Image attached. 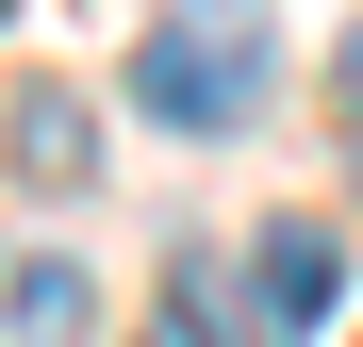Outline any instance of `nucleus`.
<instances>
[{
	"label": "nucleus",
	"mask_w": 363,
	"mask_h": 347,
	"mask_svg": "<svg viewBox=\"0 0 363 347\" xmlns=\"http://www.w3.org/2000/svg\"><path fill=\"white\" fill-rule=\"evenodd\" d=\"M281 83V50H264V0H182V17L133 50V99L165 116V133H248Z\"/></svg>",
	"instance_id": "f257e3e1"
},
{
	"label": "nucleus",
	"mask_w": 363,
	"mask_h": 347,
	"mask_svg": "<svg viewBox=\"0 0 363 347\" xmlns=\"http://www.w3.org/2000/svg\"><path fill=\"white\" fill-rule=\"evenodd\" d=\"M330 314H347V231L281 215L264 248H248V347H314Z\"/></svg>",
	"instance_id": "f03ea898"
},
{
	"label": "nucleus",
	"mask_w": 363,
	"mask_h": 347,
	"mask_svg": "<svg viewBox=\"0 0 363 347\" xmlns=\"http://www.w3.org/2000/svg\"><path fill=\"white\" fill-rule=\"evenodd\" d=\"M17 182H50V199H83V182H99V116H83L67 83H33V99H17Z\"/></svg>",
	"instance_id": "7ed1b4c3"
},
{
	"label": "nucleus",
	"mask_w": 363,
	"mask_h": 347,
	"mask_svg": "<svg viewBox=\"0 0 363 347\" xmlns=\"http://www.w3.org/2000/svg\"><path fill=\"white\" fill-rule=\"evenodd\" d=\"M0 331H17V347H83V331H99V281L50 248V265H17V281H0Z\"/></svg>",
	"instance_id": "20e7f679"
},
{
	"label": "nucleus",
	"mask_w": 363,
	"mask_h": 347,
	"mask_svg": "<svg viewBox=\"0 0 363 347\" xmlns=\"http://www.w3.org/2000/svg\"><path fill=\"white\" fill-rule=\"evenodd\" d=\"M149 347H248V314L215 298V265H165V298H149Z\"/></svg>",
	"instance_id": "39448f33"
},
{
	"label": "nucleus",
	"mask_w": 363,
	"mask_h": 347,
	"mask_svg": "<svg viewBox=\"0 0 363 347\" xmlns=\"http://www.w3.org/2000/svg\"><path fill=\"white\" fill-rule=\"evenodd\" d=\"M330 99H347V133H363V17H347V83H330Z\"/></svg>",
	"instance_id": "423d86ee"
},
{
	"label": "nucleus",
	"mask_w": 363,
	"mask_h": 347,
	"mask_svg": "<svg viewBox=\"0 0 363 347\" xmlns=\"http://www.w3.org/2000/svg\"><path fill=\"white\" fill-rule=\"evenodd\" d=\"M0 17H17V0H0Z\"/></svg>",
	"instance_id": "0eeeda50"
}]
</instances>
